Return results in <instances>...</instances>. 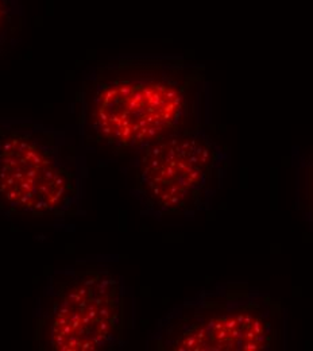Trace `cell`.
Here are the masks:
<instances>
[{
    "label": "cell",
    "instance_id": "cell-1",
    "mask_svg": "<svg viewBox=\"0 0 313 351\" xmlns=\"http://www.w3.org/2000/svg\"><path fill=\"white\" fill-rule=\"evenodd\" d=\"M210 119L205 66L179 54L115 57L88 68L76 132L86 152L134 157L172 134Z\"/></svg>",
    "mask_w": 313,
    "mask_h": 351
},
{
    "label": "cell",
    "instance_id": "cell-2",
    "mask_svg": "<svg viewBox=\"0 0 313 351\" xmlns=\"http://www.w3.org/2000/svg\"><path fill=\"white\" fill-rule=\"evenodd\" d=\"M87 152L76 130L29 118L0 122V214L65 221L86 215Z\"/></svg>",
    "mask_w": 313,
    "mask_h": 351
},
{
    "label": "cell",
    "instance_id": "cell-3",
    "mask_svg": "<svg viewBox=\"0 0 313 351\" xmlns=\"http://www.w3.org/2000/svg\"><path fill=\"white\" fill-rule=\"evenodd\" d=\"M286 313L281 302L247 282L203 289L157 320L147 350H284Z\"/></svg>",
    "mask_w": 313,
    "mask_h": 351
},
{
    "label": "cell",
    "instance_id": "cell-4",
    "mask_svg": "<svg viewBox=\"0 0 313 351\" xmlns=\"http://www.w3.org/2000/svg\"><path fill=\"white\" fill-rule=\"evenodd\" d=\"M129 289L122 276L92 263L54 270L34 308V341L44 351H104L126 345Z\"/></svg>",
    "mask_w": 313,
    "mask_h": 351
},
{
    "label": "cell",
    "instance_id": "cell-5",
    "mask_svg": "<svg viewBox=\"0 0 313 351\" xmlns=\"http://www.w3.org/2000/svg\"><path fill=\"white\" fill-rule=\"evenodd\" d=\"M130 162V193L143 217L190 219L211 210L223 186L229 154L204 126L157 141Z\"/></svg>",
    "mask_w": 313,
    "mask_h": 351
},
{
    "label": "cell",
    "instance_id": "cell-6",
    "mask_svg": "<svg viewBox=\"0 0 313 351\" xmlns=\"http://www.w3.org/2000/svg\"><path fill=\"white\" fill-rule=\"evenodd\" d=\"M296 210L307 224L313 239V142L301 152H295Z\"/></svg>",
    "mask_w": 313,
    "mask_h": 351
},
{
    "label": "cell",
    "instance_id": "cell-7",
    "mask_svg": "<svg viewBox=\"0 0 313 351\" xmlns=\"http://www.w3.org/2000/svg\"><path fill=\"white\" fill-rule=\"evenodd\" d=\"M25 19L22 0H0V49L19 33Z\"/></svg>",
    "mask_w": 313,
    "mask_h": 351
}]
</instances>
